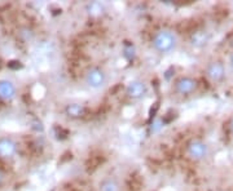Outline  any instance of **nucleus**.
Returning <instances> with one entry per match:
<instances>
[{
	"label": "nucleus",
	"instance_id": "obj_14",
	"mask_svg": "<svg viewBox=\"0 0 233 191\" xmlns=\"http://www.w3.org/2000/svg\"><path fill=\"white\" fill-rule=\"evenodd\" d=\"M229 128H231V132L233 133V116H232V119L229 121Z\"/></svg>",
	"mask_w": 233,
	"mask_h": 191
},
{
	"label": "nucleus",
	"instance_id": "obj_15",
	"mask_svg": "<svg viewBox=\"0 0 233 191\" xmlns=\"http://www.w3.org/2000/svg\"><path fill=\"white\" fill-rule=\"evenodd\" d=\"M1 181H3V174H1V172H0V184H1Z\"/></svg>",
	"mask_w": 233,
	"mask_h": 191
},
{
	"label": "nucleus",
	"instance_id": "obj_2",
	"mask_svg": "<svg viewBox=\"0 0 233 191\" xmlns=\"http://www.w3.org/2000/svg\"><path fill=\"white\" fill-rule=\"evenodd\" d=\"M109 82V76L106 71L100 66H91L84 71L83 83L91 91H101Z\"/></svg>",
	"mask_w": 233,
	"mask_h": 191
},
{
	"label": "nucleus",
	"instance_id": "obj_13",
	"mask_svg": "<svg viewBox=\"0 0 233 191\" xmlns=\"http://www.w3.org/2000/svg\"><path fill=\"white\" fill-rule=\"evenodd\" d=\"M228 65H229V68H231L232 72H233V53L229 56V59H228Z\"/></svg>",
	"mask_w": 233,
	"mask_h": 191
},
{
	"label": "nucleus",
	"instance_id": "obj_3",
	"mask_svg": "<svg viewBox=\"0 0 233 191\" xmlns=\"http://www.w3.org/2000/svg\"><path fill=\"white\" fill-rule=\"evenodd\" d=\"M185 154L193 161H203L210 155V146L203 140L193 138L185 146Z\"/></svg>",
	"mask_w": 233,
	"mask_h": 191
},
{
	"label": "nucleus",
	"instance_id": "obj_12",
	"mask_svg": "<svg viewBox=\"0 0 233 191\" xmlns=\"http://www.w3.org/2000/svg\"><path fill=\"white\" fill-rule=\"evenodd\" d=\"M208 42V36L206 32H196V34L192 36V44L197 47H203L206 45Z\"/></svg>",
	"mask_w": 233,
	"mask_h": 191
},
{
	"label": "nucleus",
	"instance_id": "obj_7",
	"mask_svg": "<svg viewBox=\"0 0 233 191\" xmlns=\"http://www.w3.org/2000/svg\"><path fill=\"white\" fill-rule=\"evenodd\" d=\"M17 96V88L14 83L8 79L0 80V100L4 102H10Z\"/></svg>",
	"mask_w": 233,
	"mask_h": 191
},
{
	"label": "nucleus",
	"instance_id": "obj_10",
	"mask_svg": "<svg viewBox=\"0 0 233 191\" xmlns=\"http://www.w3.org/2000/svg\"><path fill=\"white\" fill-rule=\"evenodd\" d=\"M65 115L70 119H80L85 115L84 105L79 102H70L65 106Z\"/></svg>",
	"mask_w": 233,
	"mask_h": 191
},
{
	"label": "nucleus",
	"instance_id": "obj_1",
	"mask_svg": "<svg viewBox=\"0 0 233 191\" xmlns=\"http://www.w3.org/2000/svg\"><path fill=\"white\" fill-rule=\"evenodd\" d=\"M179 44H180V40H179L178 34L172 28L167 27L157 30L150 40V45H152L153 51L162 56L175 53L179 48Z\"/></svg>",
	"mask_w": 233,
	"mask_h": 191
},
{
	"label": "nucleus",
	"instance_id": "obj_9",
	"mask_svg": "<svg viewBox=\"0 0 233 191\" xmlns=\"http://www.w3.org/2000/svg\"><path fill=\"white\" fill-rule=\"evenodd\" d=\"M85 13L92 18H100L106 13V5L101 1H89L85 4Z\"/></svg>",
	"mask_w": 233,
	"mask_h": 191
},
{
	"label": "nucleus",
	"instance_id": "obj_4",
	"mask_svg": "<svg viewBox=\"0 0 233 191\" xmlns=\"http://www.w3.org/2000/svg\"><path fill=\"white\" fill-rule=\"evenodd\" d=\"M148 92H149L148 84H146L145 80H141V79L131 80V82L127 83V85L124 88L126 96L132 101H140L142 98H145Z\"/></svg>",
	"mask_w": 233,
	"mask_h": 191
},
{
	"label": "nucleus",
	"instance_id": "obj_11",
	"mask_svg": "<svg viewBox=\"0 0 233 191\" xmlns=\"http://www.w3.org/2000/svg\"><path fill=\"white\" fill-rule=\"evenodd\" d=\"M99 191H121V184L114 177H105L99 182Z\"/></svg>",
	"mask_w": 233,
	"mask_h": 191
},
{
	"label": "nucleus",
	"instance_id": "obj_8",
	"mask_svg": "<svg viewBox=\"0 0 233 191\" xmlns=\"http://www.w3.org/2000/svg\"><path fill=\"white\" fill-rule=\"evenodd\" d=\"M17 152V143L9 137L0 138V158L10 159Z\"/></svg>",
	"mask_w": 233,
	"mask_h": 191
},
{
	"label": "nucleus",
	"instance_id": "obj_6",
	"mask_svg": "<svg viewBox=\"0 0 233 191\" xmlns=\"http://www.w3.org/2000/svg\"><path fill=\"white\" fill-rule=\"evenodd\" d=\"M198 89L197 79L192 78L188 75H183L178 78L174 83V91L179 96H190Z\"/></svg>",
	"mask_w": 233,
	"mask_h": 191
},
{
	"label": "nucleus",
	"instance_id": "obj_5",
	"mask_svg": "<svg viewBox=\"0 0 233 191\" xmlns=\"http://www.w3.org/2000/svg\"><path fill=\"white\" fill-rule=\"evenodd\" d=\"M205 75L206 78L214 84H220L224 82L227 75L226 70V65L222 61H211L207 63V66L205 67Z\"/></svg>",
	"mask_w": 233,
	"mask_h": 191
}]
</instances>
